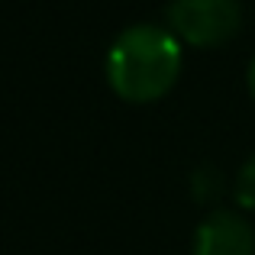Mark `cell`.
Masks as SVG:
<instances>
[{"instance_id":"cell-1","label":"cell","mask_w":255,"mask_h":255,"mask_svg":"<svg viewBox=\"0 0 255 255\" xmlns=\"http://www.w3.org/2000/svg\"><path fill=\"white\" fill-rule=\"evenodd\" d=\"M181 71L178 39L158 26H129L107 55V78L120 97L145 104L171 91Z\"/></svg>"},{"instance_id":"cell-2","label":"cell","mask_w":255,"mask_h":255,"mask_svg":"<svg viewBox=\"0 0 255 255\" xmlns=\"http://www.w3.org/2000/svg\"><path fill=\"white\" fill-rule=\"evenodd\" d=\"M168 26L191 45H223L243 26V6L239 0H171Z\"/></svg>"},{"instance_id":"cell-3","label":"cell","mask_w":255,"mask_h":255,"mask_svg":"<svg viewBox=\"0 0 255 255\" xmlns=\"http://www.w3.org/2000/svg\"><path fill=\"white\" fill-rule=\"evenodd\" d=\"M194 255H255V233L249 220L233 210H213L197 226Z\"/></svg>"},{"instance_id":"cell-4","label":"cell","mask_w":255,"mask_h":255,"mask_svg":"<svg viewBox=\"0 0 255 255\" xmlns=\"http://www.w3.org/2000/svg\"><path fill=\"white\" fill-rule=\"evenodd\" d=\"M191 191L200 204H213V200L223 194V174L213 168V165H200L191 178Z\"/></svg>"},{"instance_id":"cell-5","label":"cell","mask_w":255,"mask_h":255,"mask_svg":"<svg viewBox=\"0 0 255 255\" xmlns=\"http://www.w3.org/2000/svg\"><path fill=\"white\" fill-rule=\"evenodd\" d=\"M236 200L243 207H249V210H255V155L236 174Z\"/></svg>"},{"instance_id":"cell-6","label":"cell","mask_w":255,"mask_h":255,"mask_svg":"<svg viewBox=\"0 0 255 255\" xmlns=\"http://www.w3.org/2000/svg\"><path fill=\"white\" fill-rule=\"evenodd\" d=\"M249 91H252V97H255V62L249 65Z\"/></svg>"}]
</instances>
